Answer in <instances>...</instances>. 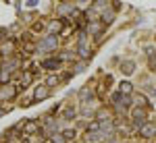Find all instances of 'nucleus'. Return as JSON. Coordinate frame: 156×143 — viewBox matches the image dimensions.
Returning <instances> with one entry per match:
<instances>
[{
    "label": "nucleus",
    "mask_w": 156,
    "mask_h": 143,
    "mask_svg": "<svg viewBox=\"0 0 156 143\" xmlns=\"http://www.w3.org/2000/svg\"><path fill=\"white\" fill-rule=\"evenodd\" d=\"M56 48H58V37L56 36H46L37 44V50L40 52H54Z\"/></svg>",
    "instance_id": "obj_1"
},
{
    "label": "nucleus",
    "mask_w": 156,
    "mask_h": 143,
    "mask_svg": "<svg viewBox=\"0 0 156 143\" xmlns=\"http://www.w3.org/2000/svg\"><path fill=\"white\" fill-rule=\"evenodd\" d=\"M15 95H17V89L12 85H0V100H12Z\"/></svg>",
    "instance_id": "obj_2"
},
{
    "label": "nucleus",
    "mask_w": 156,
    "mask_h": 143,
    "mask_svg": "<svg viewBox=\"0 0 156 143\" xmlns=\"http://www.w3.org/2000/svg\"><path fill=\"white\" fill-rule=\"evenodd\" d=\"M50 97V89L46 85H37L36 91H34V102H42V100H46Z\"/></svg>",
    "instance_id": "obj_3"
},
{
    "label": "nucleus",
    "mask_w": 156,
    "mask_h": 143,
    "mask_svg": "<svg viewBox=\"0 0 156 143\" xmlns=\"http://www.w3.org/2000/svg\"><path fill=\"white\" fill-rule=\"evenodd\" d=\"M48 36H58L60 31H62V19H52L48 23Z\"/></svg>",
    "instance_id": "obj_4"
},
{
    "label": "nucleus",
    "mask_w": 156,
    "mask_h": 143,
    "mask_svg": "<svg viewBox=\"0 0 156 143\" xmlns=\"http://www.w3.org/2000/svg\"><path fill=\"white\" fill-rule=\"evenodd\" d=\"M140 135L146 137V139H152L154 137V122H144L140 127Z\"/></svg>",
    "instance_id": "obj_5"
},
{
    "label": "nucleus",
    "mask_w": 156,
    "mask_h": 143,
    "mask_svg": "<svg viewBox=\"0 0 156 143\" xmlns=\"http://www.w3.org/2000/svg\"><path fill=\"white\" fill-rule=\"evenodd\" d=\"M133 120H135V127H137V129L146 122V110L144 108H135V110H133Z\"/></svg>",
    "instance_id": "obj_6"
},
{
    "label": "nucleus",
    "mask_w": 156,
    "mask_h": 143,
    "mask_svg": "<svg viewBox=\"0 0 156 143\" xmlns=\"http://www.w3.org/2000/svg\"><path fill=\"white\" fill-rule=\"evenodd\" d=\"M115 129H117V124H115V122H112V120H100V122H98V131H104V133H112L115 131Z\"/></svg>",
    "instance_id": "obj_7"
},
{
    "label": "nucleus",
    "mask_w": 156,
    "mask_h": 143,
    "mask_svg": "<svg viewBox=\"0 0 156 143\" xmlns=\"http://www.w3.org/2000/svg\"><path fill=\"white\" fill-rule=\"evenodd\" d=\"M60 64V58H50V60H44L42 62V69H48V71H54V69H58Z\"/></svg>",
    "instance_id": "obj_8"
},
{
    "label": "nucleus",
    "mask_w": 156,
    "mask_h": 143,
    "mask_svg": "<svg viewBox=\"0 0 156 143\" xmlns=\"http://www.w3.org/2000/svg\"><path fill=\"white\" fill-rule=\"evenodd\" d=\"M37 131V122L36 120H27L23 122V135H34Z\"/></svg>",
    "instance_id": "obj_9"
},
{
    "label": "nucleus",
    "mask_w": 156,
    "mask_h": 143,
    "mask_svg": "<svg viewBox=\"0 0 156 143\" xmlns=\"http://www.w3.org/2000/svg\"><path fill=\"white\" fill-rule=\"evenodd\" d=\"M121 71H123L125 77H129V75H133V71H135V64H133L131 60H125V62L121 64Z\"/></svg>",
    "instance_id": "obj_10"
},
{
    "label": "nucleus",
    "mask_w": 156,
    "mask_h": 143,
    "mask_svg": "<svg viewBox=\"0 0 156 143\" xmlns=\"http://www.w3.org/2000/svg\"><path fill=\"white\" fill-rule=\"evenodd\" d=\"M94 95H96V91H94L92 87H83V89L79 91V97H81L83 102H90V100H92Z\"/></svg>",
    "instance_id": "obj_11"
},
{
    "label": "nucleus",
    "mask_w": 156,
    "mask_h": 143,
    "mask_svg": "<svg viewBox=\"0 0 156 143\" xmlns=\"http://www.w3.org/2000/svg\"><path fill=\"white\" fill-rule=\"evenodd\" d=\"M77 52H79V56H81V58H85V60L92 58V54H94V52L85 46V44H79V46H77Z\"/></svg>",
    "instance_id": "obj_12"
},
{
    "label": "nucleus",
    "mask_w": 156,
    "mask_h": 143,
    "mask_svg": "<svg viewBox=\"0 0 156 143\" xmlns=\"http://www.w3.org/2000/svg\"><path fill=\"white\" fill-rule=\"evenodd\" d=\"M102 29H104V25H102V23H96V25L92 23V25H90V33H92L94 37H100V36H102Z\"/></svg>",
    "instance_id": "obj_13"
},
{
    "label": "nucleus",
    "mask_w": 156,
    "mask_h": 143,
    "mask_svg": "<svg viewBox=\"0 0 156 143\" xmlns=\"http://www.w3.org/2000/svg\"><path fill=\"white\" fill-rule=\"evenodd\" d=\"M73 11H75V6L73 4H69V2H62L58 6V12L60 15H73Z\"/></svg>",
    "instance_id": "obj_14"
},
{
    "label": "nucleus",
    "mask_w": 156,
    "mask_h": 143,
    "mask_svg": "<svg viewBox=\"0 0 156 143\" xmlns=\"http://www.w3.org/2000/svg\"><path fill=\"white\" fill-rule=\"evenodd\" d=\"M115 21V11H104L102 12V25H110Z\"/></svg>",
    "instance_id": "obj_15"
},
{
    "label": "nucleus",
    "mask_w": 156,
    "mask_h": 143,
    "mask_svg": "<svg viewBox=\"0 0 156 143\" xmlns=\"http://www.w3.org/2000/svg\"><path fill=\"white\" fill-rule=\"evenodd\" d=\"M0 69H2V71H9V73H12L15 69H17V60H15V58H12V60H4Z\"/></svg>",
    "instance_id": "obj_16"
},
{
    "label": "nucleus",
    "mask_w": 156,
    "mask_h": 143,
    "mask_svg": "<svg viewBox=\"0 0 156 143\" xmlns=\"http://www.w3.org/2000/svg\"><path fill=\"white\" fill-rule=\"evenodd\" d=\"M131 91H133V85H131V81H123V83H121V91H119V94H123V95L127 94V95H129Z\"/></svg>",
    "instance_id": "obj_17"
},
{
    "label": "nucleus",
    "mask_w": 156,
    "mask_h": 143,
    "mask_svg": "<svg viewBox=\"0 0 156 143\" xmlns=\"http://www.w3.org/2000/svg\"><path fill=\"white\" fill-rule=\"evenodd\" d=\"M12 42L11 44H9V42H6V44H2V46H0V54H2V56H9V54H12Z\"/></svg>",
    "instance_id": "obj_18"
},
{
    "label": "nucleus",
    "mask_w": 156,
    "mask_h": 143,
    "mask_svg": "<svg viewBox=\"0 0 156 143\" xmlns=\"http://www.w3.org/2000/svg\"><path fill=\"white\" fill-rule=\"evenodd\" d=\"M62 118H65V120H73V118H75V108H73V106L65 108V112H62Z\"/></svg>",
    "instance_id": "obj_19"
},
{
    "label": "nucleus",
    "mask_w": 156,
    "mask_h": 143,
    "mask_svg": "<svg viewBox=\"0 0 156 143\" xmlns=\"http://www.w3.org/2000/svg\"><path fill=\"white\" fill-rule=\"evenodd\" d=\"M96 116H98L100 120H106L108 116H110V110H108V108H100V110L96 112Z\"/></svg>",
    "instance_id": "obj_20"
},
{
    "label": "nucleus",
    "mask_w": 156,
    "mask_h": 143,
    "mask_svg": "<svg viewBox=\"0 0 156 143\" xmlns=\"http://www.w3.org/2000/svg\"><path fill=\"white\" fill-rule=\"evenodd\" d=\"M9 79H11V73H9V71H2V69H0V83L6 85V83H9Z\"/></svg>",
    "instance_id": "obj_21"
},
{
    "label": "nucleus",
    "mask_w": 156,
    "mask_h": 143,
    "mask_svg": "<svg viewBox=\"0 0 156 143\" xmlns=\"http://www.w3.org/2000/svg\"><path fill=\"white\" fill-rule=\"evenodd\" d=\"M73 137H75V129H65V133H62V139H65V141H71Z\"/></svg>",
    "instance_id": "obj_22"
},
{
    "label": "nucleus",
    "mask_w": 156,
    "mask_h": 143,
    "mask_svg": "<svg viewBox=\"0 0 156 143\" xmlns=\"http://www.w3.org/2000/svg\"><path fill=\"white\" fill-rule=\"evenodd\" d=\"M50 139H52V143H65V139H62V135H60V133H54Z\"/></svg>",
    "instance_id": "obj_23"
},
{
    "label": "nucleus",
    "mask_w": 156,
    "mask_h": 143,
    "mask_svg": "<svg viewBox=\"0 0 156 143\" xmlns=\"http://www.w3.org/2000/svg\"><path fill=\"white\" fill-rule=\"evenodd\" d=\"M54 85H58V79H56V77H48V81H46V87H54Z\"/></svg>",
    "instance_id": "obj_24"
},
{
    "label": "nucleus",
    "mask_w": 156,
    "mask_h": 143,
    "mask_svg": "<svg viewBox=\"0 0 156 143\" xmlns=\"http://www.w3.org/2000/svg\"><path fill=\"white\" fill-rule=\"evenodd\" d=\"M98 12H96V9H94V6H92V9H90V11L85 12V17H87V19H94V17H96Z\"/></svg>",
    "instance_id": "obj_25"
},
{
    "label": "nucleus",
    "mask_w": 156,
    "mask_h": 143,
    "mask_svg": "<svg viewBox=\"0 0 156 143\" xmlns=\"http://www.w3.org/2000/svg\"><path fill=\"white\" fill-rule=\"evenodd\" d=\"M29 83H31V73L23 75V85H29Z\"/></svg>",
    "instance_id": "obj_26"
},
{
    "label": "nucleus",
    "mask_w": 156,
    "mask_h": 143,
    "mask_svg": "<svg viewBox=\"0 0 156 143\" xmlns=\"http://www.w3.org/2000/svg\"><path fill=\"white\" fill-rule=\"evenodd\" d=\"M94 112H92V108L90 106H83V116H92Z\"/></svg>",
    "instance_id": "obj_27"
},
{
    "label": "nucleus",
    "mask_w": 156,
    "mask_h": 143,
    "mask_svg": "<svg viewBox=\"0 0 156 143\" xmlns=\"http://www.w3.org/2000/svg\"><path fill=\"white\" fill-rule=\"evenodd\" d=\"M85 69V64H79V66H75V73H81Z\"/></svg>",
    "instance_id": "obj_28"
},
{
    "label": "nucleus",
    "mask_w": 156,
    "mask_h": 143,
    "mask_svg": "<svg viewBox=\"0 0 156 143\" xmlns=\"http://www.w3.org/2000/svg\"><path fill=\"white\" fill-rule=\"evenodd\" d=\"M0 116H4V108L0 106Z\"/></svg>",
    "instance_id": "obj_29"
}]
</instances>
